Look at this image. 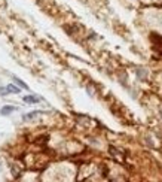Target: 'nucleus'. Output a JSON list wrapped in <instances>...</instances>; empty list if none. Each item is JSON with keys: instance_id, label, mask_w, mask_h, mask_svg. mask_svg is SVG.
Listing matches in <instances>:
<instances>
[{"instance_id": "obj_6", "label": "nucleus", "mask_w": 162, "mask_h": 182, "mask_svg": "<svg viewBox=\"0 0 162 182\" xmlns=\"http://www.w3.org/2000/svg\"><path fill=\"white\" fill-rule=\"evenodd\" d=\"M6 94H9L8 90L6 88H0V95H6Z\"/></svg>"}, {"instance_id": "obj_5", "label": "nucleus", "mask_w": 162, "mask_h": 182, "mask_svg": "<svg viewBox=\"0 0 162 182\" xmlns=\"http://www.w3.org/2000/svg\"><path fill=\"white\" fill-rule=\"evenodd\" d=\"M14 81L17 82L18 85H21V87H22V88H26V90H28V87H27V85H26V84H24V82H22V81H19V79H18V78H14Z\"/></svg>"}, {"instance_id": "obj_2", "label": "nucleus", "mask_w": 162, "mask_h": 182, "mask_svg": "<svg viewBox=\"0 0 162 182\" xmlns=\"http://www.w3.org/2000/svg\"><path fill=\"white\" fill-rule=\"evenodd\" d=\"M17 108H14V106H5V108H2V111H0V113L2 115H8V113L14 112Z\"/></svg>"}, {"instance_id": "obj_1", "label": "nucleus", "mask_w": 162, "mask_h": 182, "mask_svg": "<svg viewBox=\"0 0 162 182\" xmlns=\"http://www.w3.org/2000/svg\"><path fill=\"white\" fill-rule=\"evenodd\" d=\"M26 103H37L40 99L39 97H36V95H24V99H22Z\"/></svg>"}, {"instance_id": "obj_4", "label": "nucleus", "mask_w": 162, "mask_h": 182, "mask_svg": "<svg viewBox=\"0 0 162 182\" xmlns=\"http://www.w3.org/2000/svg\"><path fill=\"white\" fill-rule=\"evenodd\" d=\"M6 90H8V93L9 94H17V93H19V88L15 87L14 84H10V85H8L6 87Z\"/></svg>"}, {"instance_id": "obj_3", "label": "nucleus", "mask_w": 162, "mask_h": 182, "mask_svg": "<svg viewBox=\"0 0 162 182\" xmlns=\"http://www.w3.org/2000/svg\"><path fill=\"white\" fill-rule=\"evenodd\" d=\"M39 113H43V112H40V111H34V112L27 113V115H24V121H30V120H33L34 116L39 115Z\"/></svg>"}]
</instances>
